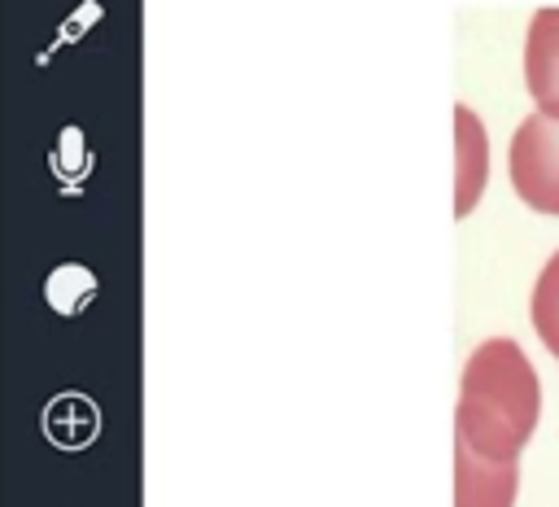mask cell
I'll use <instances>...</instances> for the list:
<instances>
[{
  "instance_id": "obj_6",
  "label": "cell",
  "mask_w": 559,
  "mask_h": 507,
  "mask_svg": "<svg viewBox=\"0 0 559 507\" xmlns=\"http://www.w3.org/2000/svg\"><path fill=\"white\" fill-rule=\"evenodd\" d=\"M44 428L57 446H87L96 437V406L83 393H61L48 402Z\"/></svg>"
},
{
  "instance_id": "obj_3",
  "label": "cell",
  "mask_w": 559,
  "mask_h": 507,
  "mask_svg": "<svg viewBox=\"0 0 559 507\" xmlns=\"http://www.w3.org/2000/svg\"><path fill=\"white\" fill-rule=\"evenodd\" d=\"M520 463L489 459L454 441V507H515Z\"/></svg>"
},
{
  "instance_id": "obj_1",
  "label": "cell",
  "mask_w": 559,
  "mask_h": 507,
  "mask_svg": "<svg viewBox=\"0 0 559 507\" xmlns=\"http://www.w3.org/2000/svg\"><path fill=\"white\" fill-rule=\"evenodd\" d=\"M542 420V380L515 337H485L459 376L454 441L489 459H515Z\"/></svg>"
},
{
  "instance_id": "obj_2",
  "label": "cell",
  "mask_w": 559,
  "mask_h": 507,
  "mask_svg": "<svg viewBox=\"0 0 559 507\" xmlns=\"http://www.w3.org/2000/svg\"><path fill=\"white\" fill-rule=\"evenodd\" d=\"M511 188L537 214H559V118L533 109L511 131L507 149Z\"/></svg>"
},
{
  "instance_id": "obj_4",
  "label": "cell",
  "mask_w": 559,
  "mask_h": 507,
  "mask_svg": "<svg viewBox=\"0 0 559 507\" xmlns=\"http://www.w3.org/2000/svg\"><path fill=\"white\" fill-rule=\"evenodd\" d=\"M524 87L533 105L559 118V4H546L528 17L524 31Z\"/></svg>"
},
{
  "instance_id": "obj_7",
  "label": "cell",
  "mask_w": 559,
  "mask_h": 507,
  "mask_svg": "<svg viewBox=\"0 0 559 507\" xmlns=\"http://www.w3.org/2000/svg\"><path fill=\"white\" fill-rule=\"evenodd\" d=\"M528 319H533V332L542 337V345L559 358V249L542 262V271H537V280H533Z\"/></svg>"
},
{
  "instance_id": "obj_5",
  "label": "cell",
  "mask_w": 559,
  "mask_h": 507,
  "mask_svg": "<svg viewBox=\"0 0 559 507\" xmlns=\"http://www.w3.org/2000/svg\"><path fill=\"white\" fill-rule=\"evenodd\" d=\"M489 179V135L472 105H454V214H472Z\"/></svg>"
}]
</instances>
